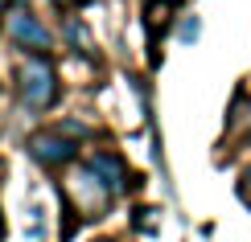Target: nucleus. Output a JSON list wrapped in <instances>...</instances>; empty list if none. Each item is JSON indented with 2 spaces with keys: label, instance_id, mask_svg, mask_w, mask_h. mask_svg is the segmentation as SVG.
<instances>
[{
  "label": "nucleus",
  "instance_id": "10",
  "mask_svg": "<svg viewBox=\"0 0 251 242\" xmlns=\"http://www.w3.org/2000/svg\"><path fill=\"white\" fill-rule=\"evenodd\" d=\"M0 234H4V218H0Z\"/></svg>",
  "mask_w": 251,
  "mask_h": 242
},
{
  "label": "nucleus",
  "instance_id": "2",
  "mask_svg": "<svg viewBox=\"0 0 251 242\" xmlns=\"http://www.w3.org/2000/svg\"><path fill=\"white\" fill-rule=\"evenodd\" d=\"M66 193L75 197L78 214H87V218H103L111 209V201H116V189L103 181L91 164H78L75 173L66 176Z\"/></svg>",
  "mask_w": 251,
  "mask_h": 242
},
{
  "label": "nucleus",
  "instance_id": "4",
  "mask_svg": "<svg viewBox=\"0 0 251 242\" xmlns=\"http://www.w3.org/2000/svg\"><path fill=\"white\" fill-rule=\"evenodd\" d=\"M29 152H33V160L37 164H46V168H62V164H70L78 156V140L75 135H66V132H37L33 140H29Z\"/></svg>",
  "mask_w": 251,
  "mask_h": 242
},
{
  "label": "nucleus",
  "instance_id": "5",
  "mask_svg": "<svg viewBox=\"0 0 251 242\" xmlns=\"http://www.w3.org/2000/svg\"><path fill=\"white\" fill-rule=\"evenodd\" d=\"M91 168H95V173H99L111 189H116V193H124V189L136 185V176L128 173V164H124L116 152H95V156H91Z\"/></svg>",
  "mask_w": 251,
  "mask_h": 242
},
{
  "label": "nucleus",
  "instance_id": "1",
  "mask_svg": "<svg viewBox=\"0 0 251 242\" xmlns=\"http://www.w3.org/2000/svg\"><path fill=\"white\" fill-rule=\"evenodd\" d=\"M17 94L25 103V111H33V115L50 111L58 103V74L46 62V54H29L17 66Z\"/></svg>",
  "mask_w": 251,
  "mask_h": 242
},
{
  "label": "nucleus",
  "instance_id": "3",
  "mask_svg": "<svg viewBox=\"0 0 251 242\" xmlns=\"http://www.w3.org/2000/svg\"><path fill=\"white\" fill-rule=\"evenodd\" d=\"M4 29H8V37H13V45L25 49V54H50V45H54L50 29L41 25V21L33 17V8H25V4H13V8H8Z\"/></svg>",
  "mask_w": 251,
  "mask_h": 242
},
{
  "label": "nucleus",
  "instance_id": "8",
  "mask_svg": "<svg viewBox=\"0 0 251 242\" xmlns=\"http://www.w3.org/2000/svg\"><path fill=\"white\" fill-rule=\"evenodd\" d=\"M66 37H70V45H82V49H91V33L78 25V21H66Z\"/></svg>",
  "mask_w": 251,
  "mask_h": 242
},
{
  "label": "nucleus",
  "instance_id": "6",
  "mask_svg": "<svg viewBox=\"0 0 251 242\" xmlns=\"http://www.w3.org/2000/svg\"><path fill=\"white\" fill-rule=\"evenodd\" d=\"M169 17H173V0H149V4H144V29H149L152 41L165 33Z\"/></svg>",
  "mask_w": 251,
  "mask_h": 242
},
{
  "label": "nucleus",
  "instance_id": "7",
  "mask_svg": "<svg viewBox=\"0 0 251 242\" xmlns=\"http://www.w3.org/2000/svg\"><path fill=\"white\" fill-rule=\"evenodd\" d=\"M202 37V17H181V25H177V41H181V45H194V41Z\"/></svg>",
  "mask_w": 251,
  "mask_h": 242
},
{
  "label": "nucleus",
  "instance_id": "9",
  "mask_svg": "<svg viewBox=\"0 0 251 242\" xmlns=\"http://www.w3.org/2000/svg\"><path fill=\"white\" fill-rule=\"evenodd\" d=\"M239 197H243V201L251 205V164L243 168V176H239Z\"/></svg>",
  "mask_w": 251,
  "mask_h": 242
}]
</instances>
